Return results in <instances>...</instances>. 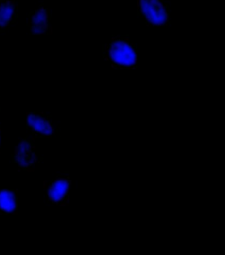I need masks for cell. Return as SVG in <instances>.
I'll use <instances>...</instances> for the list:
<instances>
[{"instance_id":"obj_1","label":"cell","mask_w":225,"mask_h":255,"mask_svg":"<svg viewBox=\"0 0 225 255\" xmlns=\"http://www.w3.org/2000/svg\"><path fill=\"white\" fill-rule=\"evenodd\" d=\"M102 55L112 69H138V48L130 41L129 36L112 35L107 43L103 44Z\"/></svg>"},{"instance_id":"obj_2","label":"cell","mask_w":225,"mask_h":255,"mask_svg":"<svg viewBox=\"0 0 225 255\" xmlns=\"http://www.w3.org/2000/svg\"><path fill=\"white\" fill-rule=\"evenodd\" d=\"M137 15L148 27L171 25L170 7L164 0H137Z\"/></svg>"},{"instance_id":"obj_3","label":"cell","mask_w":225,"mask_h":255,"mask_svg":"<svg viewBox=\"0 0 225 255\" xmlns=\"http://www.w3.org/2000/svg\"><path fill=\"white\" fill-rule=\"evenodd\" d=\"M70 181L67 179H57L50 182L48 188V197L53 204H63L69 197Z\"/></svg>"},{"instance_id":"obj_4","label":"cell","mask_w":225,"mask_h":255,"mask_svg":"<svg viewBox=\"0 0 225 255\" xmlns=\"http://www.w3.org/2000/svg\"><path fill=\"white\" fill-rule=\"evenodd\" d=\"M27 126L35 133L43 136H50L53 134V127L49 120L41 114L30 112L28 114Z\"/></svg>"},{"instance_id":"obj_5","label":"cell","mask_w":225,"mask_h":255,"mask_svg":"<svg viewBox=\"0 0 225 255\" xmlns=\"http://www.w3.org/2000/svg\"><path fill=\"white\" fill-rule=\"evenodd\" d=\"M50 12L47 8L41 7L36 9L30 18V25L32 34L36 35H43L48 27Z\"/></svg>"},{"instance_id":"obj_6","label":"cell","mask_w":225,"mask_h":255,"mask_svg":"<svg viewBox=\"0 0 225 255\" xmlns=\"http://www.w3.org/2000/svg\"><path fill=\"white\" fill-rule=\"evenodd\" d=\"M17 209V194L15 190H0V214H11Z\"/></svg>"},{"instance_id":"obj_7","label":"cell","mask_w":225,"mask_h":255,"mask_svg":"<svg viewBox=\"0 0 225 255\" xmlns=\"http://www.w3.org/2000/svg\"><path fill=\"white\" fill-rule=\"evenodd\" d=\"M17 162L21 166H28L33 164L35 153L33 150V144L29 140H24L18 146Z\"/></svg>"},{"instance_id":"obj_8","label":"cell","mask_w":225,"mask_h":255,"mask_svg":"<svg viewBox=\"0 0 225 255\" xmlns=\"http://www.w3.org/2000/svg\"><path fill=\"white\" fill-rule=\"evenodd\" d=\"M15 1L6 0L0 4V27L9 25L15 15Z\"/></svg>"},{"instance_id":"obj_9","label":"cell","mask_w":225,"mask_h":255,"mask_svg":"<svg viewBox=\"0 0 225 255\" xmlns=\"http://www.w3.org/2000/svg\"><path fill=\"white\" fill-rule=\"evenodd\" d=\"M1 128H0V142H1Z\"/></svg>"}]
</instances>
